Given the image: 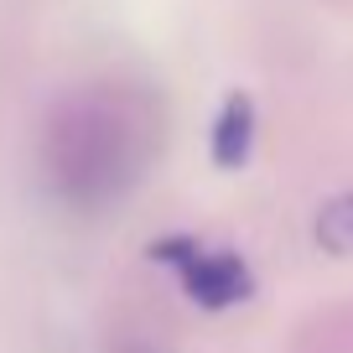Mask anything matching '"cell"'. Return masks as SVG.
Masks as SVG:
<instances>
[{"label":"cell","mask_w":353,"mask_h":353,"mask_svg":"<svg viewBox=\"0 0 353 353\" xmlns=\"http://www.w3.org/2000/svg\"><path fill=\"white\" fill-rule=\"evenodd\" d=\"M317 244L332 254H353V192H343L327 208H317Z\"/></svg>","instance_id":"277c9868"},{"label":"cell","mask_w":353,"mask_h":353,"mask_svg":"<svg viewBox=\"0 0 353 353\" xmlns=\"http://www.w3.org/2000/svg\"><path fill=\"white\" fill-rule=\"evenodd\" d=\"M151 254H156L161 265H172L176 281H182V291H188L198 307H208V312L239 307V301L254 291L250 265H244L234 250H208V244L188 239V234H176V239L151 244Z\"/></svg>","instance_id":"7a4b0ae2"},{"label":"cell","mask_w":353,"mask_h":353,"mask_svg":"<svg viewBox=\"0 0 353 353\" xmlns=\"http://www.w3.org/2000/svg\"><path fill=\"white\" fill-rule=\"evenodd\" d=\"M161 145V114L151 94L125 83H88L52 110L42 135V172L57 203L99 213L120 203Z\"/></svg>","instance_id":"6da1fadb"},{"label":"cell","mask_w":353,"mask_h":353,"mask_svg":"<svg viewBox=\"0 0 353 353\" xmlns=\"http://www.w3.org/2000/svg\"><path fill=\"white\" fill-rule=\"evenodd\" d=\"M254 145V104L244 94H229L219 110V125H213V161L219 166H244Z\"/></svg>","instance_id":"3957f363"}]
</instances>
